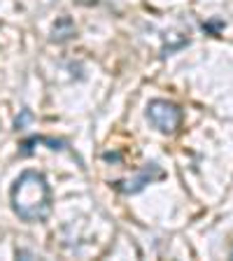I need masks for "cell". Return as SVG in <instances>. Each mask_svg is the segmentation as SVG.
Segmentation results:
<instances>
[{"label":"cell","instance_id":"1","mask_svg":"<svg viewBox=\"0 0 233 261\" xmlns=\"http://www.w3.org/2000/svg\"><path fill=\"white\" fill-rule=\"evenodd\" d=\"M12 210L28 224L44 222L51 212V187L38 170H23L10 189Z\"/></svg>","mask_w":233,"mask_h":261},{"label":"cell","instance_id":"2","mask_svg":"<svg viewBox=\"0 0 233 261\" xmlns=\"http://www.w3.org/2000/svg\"><path fill=\"white\" fill-rule=\"evenodd\" d=\"M147 119L161 133H175L182 124V110L170 100L157 98V100H149V105H147Z\"/></svg>","mask_w":233,"mask_h":261},{"label":"cell","instance_id":"3","mask_svg":"<svg viewBox=\"0 0 233 261\" xmlns=\"http://www.w3.org/2000/svg\"><path fill=\"white\" fill-rule=\"evenodd\" d=\"M166 177V173H163V168L159 166V163H145L140 168V173L133 175L131 179H119V182H114V189L121 191V194H138V191H142L147 185H152V182H157V179H163Z\"/></svg>","mask_w":233,"mask_h":261},{"label":"cell","instance_id":"4","mask_svg":"<svg viewBox=\"0 0 233 261\" xmlns=\"http://www.w3.org/2000/svg\"><path fill=\"white\" fill-rule=\"evenodd\" d=\"M77 31H75V23H72L70 16H61L59 21L54 23V35H51V40L54 42H65V40L75 38Z\"/></svg>","mask_w":233,"mask_h":261},{"label":"cell","instance_id":"5","mask_svg":"<svg viewBox=\"0 0 233 261\" xmlns=\"http://www.w3.org/2000/svg\"><path fill=\"white\" fill-rule=\"evenodd\" d=\"M231 259H233V250H231Z\"/></svg>","mask_w":233,"mask_h":261}]
</instances>
